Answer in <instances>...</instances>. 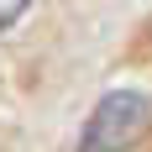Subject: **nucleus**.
Here are the masks:
<instances>
[{
    "instance_id": "nucleus-1",
    "label": "nucleus",
    "mask_w": 152,
    "mask_h": 152,
    "mask_svg": "<svg viewBox=\"0 0 152 152\" xmlns=\"http://www.w3.org/2000/svg\"><path fill=\"white\" fill-rule=\"evenodd\" d=\"M152 126V100L142 89H115L105 94L94 115L84 121V137H79V152H126L137 147L142 131Z\"/></svg>"
},
{
    "instance_id": "nucleus-2",
    "label": "nucleus",
    "mask_w": 152,
    "mask_h": 152,
    "mask_svg": "<svg viewBox=\"0 0 152 152\" xmlns=\"http://www.w3.org/2000/svg\"><path fill=\"white\" fill-rule=\"evenodd\" d=\"M21 11H26V0H0V26H11Z\"/></svg>"
}]
</instances>
